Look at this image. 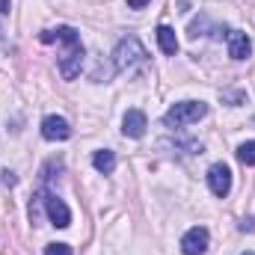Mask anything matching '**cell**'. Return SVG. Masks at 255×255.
I'll return each mask as SVG.
<instances>
[{
    "instance_id": "obj_1",
    "label": "cell",
    "mask_w": 255,
    "mask_h": 255,
    "mask_svg": "<svg viewBox=\"0 0 255 255\" xmlns=\"http://www.w3.org/2000/svg\"><path fill=\"white\" fill-rule=\"evenodd\" d=\"M45 45L51 42H63V54H60V71H63L65 80H74L80 74V65H83V45H80V36L77 30L71 27H57V30H42L39 36Z\"/></svg>"
},
{
    "instance_id": "obj_2",
    "label": "cell",
    "mask_w": 255,
    "mask_h": 255,
    "mask_svg": "<svg viewBox=\"0 0 255 255\" xmlns=\"http://www.w3.org/2000/svg\"><path fill=\"white\" fill-rule=\"evenodd\" d=\"M208 116V104L205 101H178L172 104L166 113H163V122L169 128H184V125H193L199 119Z\"/></svg>"
},
{
    "instance_id": "obj_3",
    "label": "cell",
    "mask_w": 255,
    "mask_h": 255,
    "mask_svg": "<svg viewBox=\"0 0 255 255\" xmlns=\"http://www.w3.org/2000/svg\"><path fill=\"white\" fill-rule=\"evenodd\" d=\"M145 48L139 45V39H133V36H128L122 39L119 45H116V51H113V63L119 71H133V68H139V65H145Z\"/></svg>"
},
{
    "instance_id": "obj_4",
    "label": "cell",
    "mask_w": 255,
    "mask_h": 255,
    "mask_svg": "<svg viewBox=\"0 0 255 255\" xmlns=\"http://www.w3.org/2000/svg\"><path fill=\"white\" fill-rule=\"evenodd\" d=\"M42 205H45V211H48V217H51V223L57 229H68L71 226V211H68V205L57 193H42Z\"/></svg>"
},
{
    "instance_id": "obj_5",
    "label": "cell",
    "mask_w": 255,
    "mask_h": 255,
    "mask_svg": "<svg viewBox=\"0 0 255 255\" xmlns=\"http://www.w3.org/2000/svg\"><path fill=\"white\" fill-rule=\"evenodd\" d=\"M208 244H211V235L205 226H193L190 232L181 238V253L184 255H205L208 253Z\"/></svg>"
},
{
    "instance_id": "obj_6",
    "label": "cell",
    "mask_w": 255,
    "mask_h": 255,
    "mask_svg": "<svg viewBox=\"0 0 255 255\" xmlns=\"http://www.w3.org/2000/svg\"><path fill=\"white\" fill-rule=\"evenodd\" d=\"M208 187H211L214 196L226 199L229 190H232V169H229L226 163H214V166L208 169Z\"/></svg>"
},
{
    "instance_id": "obj_7",
    "label": "cell",
    "mask_w": 255,
    "mask_h": 255,
    "mask_svg": "<svg viewBox=\"0 0 255 255\" xmlns=\"http://www.w3.org/2000/svg\"><path fill=\"white\" fill-rule=\"evenodd\" d=\"M42 136L57 142V139H68L71 136V125L65 122L63 116H45L42 119Z\"/></svg>"
},
{
    "instance_id": "obj_8",
    "label": "cell",
    "mask_w": 255,
    "mask_h": 255,
    "mask_svg": "<svg viewBox=\"0 0 255 255\" xmlns=\"http://www.w3.org/2000/svg\"><path fill=\"white\" fill-rule=\"evenodd\" d=\"M145 128H148V122H145V113L142 110H128L125 113V119H122V133L125 136L139 139V136H145Z\"/></svg>"
},
{
    "instance_id": "obj_9",
    "label": "cell",
    "mask_w": 255,
    "mask_h": 255,
    "mask_svg": "<svg viewBox=\"0 0 255 255\" xmlns=\"http://www.w3.org/2000/svg\"><path fill=\"white\" fill-rule=\"evenodd\" d=\"M253 54V42L244 30H232L229 33V57L232 60H247Z\"/></svg>"
},
{
    "instance_id": "obj_10",
    "label": "cell",
    "mask_w": 255,
    "mask_h": 255,
    "mask_svg": "<svg viewBox=\"0 0 255 255\" xmlns=\"http://www.w3.org/2000/svg\"><path fill=\"white\" fill-rule=\"evenodd\" d=\"M157 45H160V51H163L166 57H175V54H178L175 30H172V27H166V24H160V27H157Z\"/></svg>"
},
{
    "instance_id": "obj_11",
    "label": "cell",
    "mask_w": 255,
    "mask_h": 255,
    "mask_svg": "<svg viewBox=\"0 0 255 255\" xmlns=\"http://www.w3.org/2000/svg\"><path fill=\"white\" fill-rule=\"evenodd\" d=\"M92 166H95L98 172L110 175V172L116 169V151H110V148H101V151H95V154H92Z\"/></svg>"
},
{
    "instance_id": "obj_12",
    "label": "cell",
    "mask_w": 255,
    "mask_h": 255,
    "mask_svg": "<svg viewBox=\"0 0 255 255\" xmlns=\"http://www.w3.org/2000/svg\"><path fill=\"white\" fill-rule=\"evenodd\" d=\"M238 157H241L244 166H255V139L253 142H244V145L238 148Z\"/></svg>"
},
{
    "instance_id": "obj_13",
    "label": "cell",
    "mask_w": 255,
    "mask_h": 255,
    "mask_svg": "<svg viewBox=\"0 0 255 255\" xmlns=\"http://www.w3.org/2000/svg\"><path fill=\"white\" fill-rule=\"evenodd\" d=\"M45 255H71V247L68 244H48Z\"/></svg>"
},
{
    "instance_id": "obj_14",
    "label": "cell",
    "mask_w": 255,
    "mask_h": 255,
    "mask_svg": "<svg viewBox=\"0 0 255 255\" xmlns=\"http://www.w3.org/2000/svg\"><path fill=\"white\" fill-rule=\"evenodd\" d=\"M241 232H255V217H250V220H241V226H238Z\"/></svg>"
},
{
    "instance_id": "obj_15",
    "label": "cell",
    "mask_w": 255,
    "mask_h": 255,
    "mask_svg": "<svg viewBox=\"0 0 255 255\" xmlns=\"http://www.w3.org/2000/svg\"><path fill=\"white\" fill-rule=\"evenodd\" d=\"M223 98H229V101H235V107H238V104H241V101H244L247 95H244V92H226Z\"/></svg>"
},
{
    "instance_id": "obj_16",
    "label": "cell",
    "mask_w": 255,
    "mask_h": 255,
    "mask_svg": "<svg viewBox=\"0 0 255 255\" xmlns=\"http://www.w3.org/2000/svg\"><path fill=\"white\" fill-rule=\"evenodd\" d=\"M148 3H151V0H128L130 9H142V6H148Z\"/></svg>"
},
{
    "instance_id": "obj_17",
    "label": "cell",
    "mask_w": 255,
    "mask_h": 255,
    "mask_svg": "<svg viewBox=\"0 0 255 255\" xmlns=\"http://www.w3.org/2000/svg\"><path fill=\"white\" fill-rule=\"evenodd\" d=\"M9 12V0H0V15H6Z\"/></svg>"
},
{
    "instance_id": "obj_18",
    "label": "cell",
    "mask_w": 255,
    "mask_h": 255,
    "mask_svg": "<svg viewBox=\"0 0 255 255\" xmlns=\"http://www.w3.org/2000/svg\"><path fill=\"white\" fill-rule=\"evenodd\" d=\"M241 255H255V253H253V250H250V253H241Z\"/></svg>"
}]
</instances>
